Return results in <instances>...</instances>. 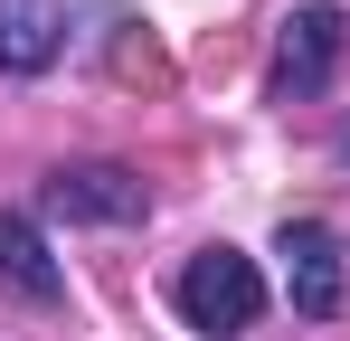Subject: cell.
<instances>
[{"label": "cell", "instance_id": "cell-2", "mask_svg": "<svg viewBox=\"0 0 350 341\" xmlns=\"http://www.w3.org/2000/svg\"><path fill=\"white\" fill-rule=\"evenodd\" d=\"M152 180L123 162H57L38 180V227H142Z\"/></svg>", "mask_w": 350, "mask_h": 341}, {"label": "cell", "instance_id": "cell-6", "mask_svg": "<svg viewBox=\"0 0 350 341\" xmlns=\"http://www.w3.org/2000/svg\"><path fill=\"white\" fill-rule=\"evenodd\" d=\"M66 57V0H0V76H48Z\"/></svg>", "mask_w": 350, "mask_h": 341}, {"label": "cell", "instance_id": "cell-3", "mask_svg": "<svg viewBox=\"0 0 350 341\" xmlns=\"http://www.w3.org/2000/svg\"><path fill=\"white\" fill-rule=\"evenodd\" d=\"M350 57V10L341 0H303L275 38V105H312Z\"/></svg>", "mask_w": 350, "mask_h": 341}, {"label": "cell", "instance_id": "cell-5", "mask_svg": "<svg viewBox=\"0 0 350 341\" xmlns=\"http://www.w3.org/2000/svg\"><path fill=\"white\" fill-rule=\"evenodd\" d=\"M0 284L19 294V303H66V266L48 256V227H38V209H0Z\"/></svg>", "mask_w": 350, "mask_h": 341}, {"label": "cell", "instance_id": "cell-1", "mask_svg": "<svg viewBox=\"0 0 350 341\" xmlns=\"http://www.w3.org/2000/svg\"><path fill=\"white\" fill-rule=\"evenodd\" d=\"M265 303H275V284H265V266H256L246 247H199V256L171 275V313L189 323V332H208V341L256 332Z\"/></svg>", "mask_w": 350, "mask_h": 341}, {"label": "cell", "instance_id": "cell-4", "mask_svg": "<svg viewBox=\"0 0 350 341\" xmlns=\"http://www.w3.org/2000/svg\"><path fill=\"white\" fill-rule=\"evenodd\" d=\"M275 256H284V294L303 323H332L350 303V256H341V227L332 218H284L275 227Z\"/></svg>", "mask_w": 350, "mask_h": 341}]
</instances>
